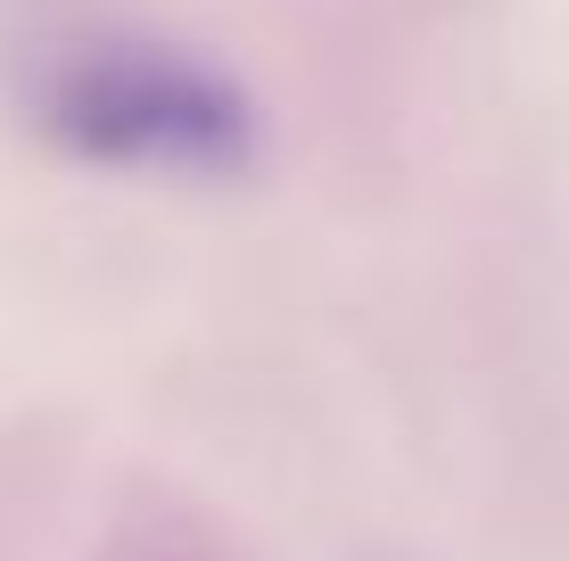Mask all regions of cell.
I'll use <instances>...</instances> for the list:
<instances>
[{
  "label": "cell",
  "mask_w": 569,
  "mask_h": 561,
  "mask_svg": "<svg viewBox=\"0 0 569 561\" xmlns=\"http://www.w3.org/2000/svg\"><path fill=\"white\" fill-rule=\"evenodd\" d=\"M17 100L67 158L108 173L223 182L257 158V108L199 50L116 17L42 26L17 58Z\"/></svg>",
  "instance_id": "1"
}]
</instances>
